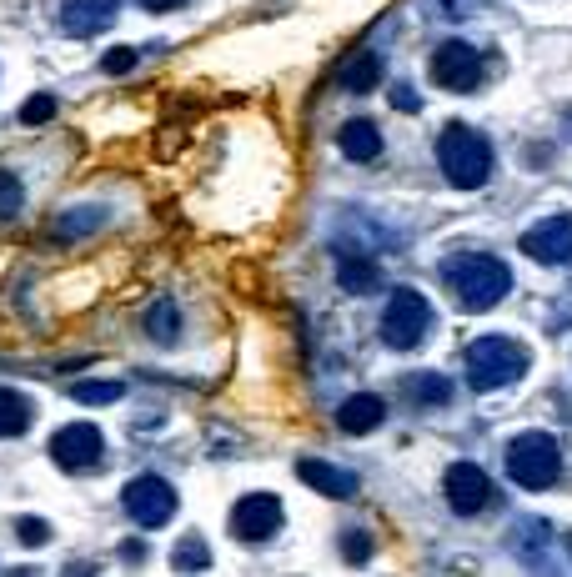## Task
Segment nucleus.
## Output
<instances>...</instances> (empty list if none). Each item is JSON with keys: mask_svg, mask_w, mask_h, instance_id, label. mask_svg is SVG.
Segmentation results:
<instances>
[{"mask_svg": "<svg viewBox=\"0 0 572 577\" xmlns=\"http://www.w3.org/2000/svg\"><path fill=\"white\" fill-rule=\"evenodd\" d=\"M101 66H106L111 76H126V71L136 66V51H131V46H116V51H106V56H101Z\"/></svg>", "mask_w": 572, "mask_h": 577, "instance_id": "nucleus-28", "label": "nucleus"}, {"mask_svg": "<svg viewBox=\"0 0 572 577\" xmlns=\"http://www.w3.org/2000/svg\"><path fill=\"white\" fill-rule=\"evenodd\" d=\"M101 452H106V437H101V427H91V422H66V427L51 437V462H56L61 472H91V467L101 462Z\"/></svg>", "mask_w": 572, "mask_h": 577, "instance_id": "nucleus-6", "label": "nucleus"}, {"mask_svg": "<svg viewBox=\"0 0 572 577\" xmlns=\"http://www.w3.org/2000/svg\"><path fill=\"white\" fill-rule=\"evenodd\" d=\"M337 146H342L347 161H377V156H382V131H377V121L357 116V121H347V126L337 131Z\"/></svg>", "mask_w": 572, "mask_h": 577, "instance_id": "nucleus-15", "label": "nucleus"}, {"mask_svg": "<svg viewBox=\"0 0 572 577\" xmlns=\"http://www.w3.org/2000/svg\"><path fill=\"white\" fill-rule=\"evenodd\" d=\"M121 562H146V542H141V537H126V542H121Z\"/></svg>", "mask_w": 572, "mask_h": 577, "instance_id": "nucleus-30", "label": "nucleus"}, {"mask_svg": "<svg viewBox=\"0 0 572 577\" xmlns=\"http://www.w3.org/2000/svg\"><path fill=\"white\" fill-rule=\"evenodd\" d=\"M427 332H432V302L422 292H412V286H397L382 307V342L392 352H412Z\"/></svg>", "mask_w": 572, "mask_h": 577, "instance_id": "nucleus-5", "label": "nucleus"}, {"mask_svg": "<svg viewBox=\"0 0 572 577\" xmlns=\"http://www.w3.org/2000/svg\"><path fill=\"white\" fill-rule=\"evenodd\" d=\"M121 507H126V517L131 522H141V527H166L171 522V512H176V492H171V482H161V477H136V482H126V492H121Z\"/></svg>", "mask_w": 572, "mask_h": 577, "instance_id": "nucleus-7", "label": "nucleus"}, {"mask_svg": "<svg viewBox=\"0 0 572 577\" xmlns=\"http://www.w3.org/2000/svg\"><path fill=\"white\" fill-rule=\"evenodd\" d=\"M106 221V211L101 206H86V211H66V216H56V236H86V231H96Z\"/></svg>", "mask_w": 572, "mask_h": 577, "instance_id": "nucleus-23", "label": "nucleus"}, {"mask_svg": "<svg viewBox=\"0 0 572 577\" xmlns=\"http://www.w3.org/2000/svg\"><path fill=\"white\" fill-rule=\"evenodd\" d=\"M567 131H572V111H567Z\"/></svg>", "mask_w": 572, "mask_h": 577, "instance_id": "nucleus-32", "label": "nucleus"}, {"mask_svg": "<svg viewBox=\"0 0 572 577\" xmlns=\"http://www.w3.org/2000/svg\"><path fill=\"white\" fill-rule=\"evenodd\" d=\"M382 417H387V402H382L377 392H352V397L337 407V427H342V432H352V437H362V432L382 427Z\"/></svg>", "mask_w": 572, "mask_h": 577, "instance_id": "nucleus-14", "label": "nucleus"}, {"mask_svg": "<svg viewBox=\"0 0 572 577\" xmlns=\"http://www.w3.org/2000/svg\"><path fill=\"white\" fill-rule=\"evenodd\" d=\"M16 537H21L26 547H46V542H51V522H41V517H16Z\"/></svg>", "mask_w": 572, "mask_h": 577, "instance_id": "nucleus-27", "label": "nucleus"}, {"mask_svg": "<svg viewBox=\"0 0 572 577\" xmlns=\"http://www.w3.org/2000/svg\"><path fill=\"white\" fill-rule=\"evenodd\" d=\"M342 557L347 562H372V532H362V527H352V532H342Z\"/></svg>", "mask_w": 572, "mask_h": 577, "instance_id": "nucleus-26", "label": "nucleus"}, {"mask_svg": "<svg viewBox=\"0 0 572 577\" xmlns=\"http://www.w3.org/2000/svg\"><path fill=\"white\" fill-rule=\"evenodd\" d=\"M562 472V447L552 432H522L512 447H507V477L527 492H542L552 487Z\"/></svg>", "mask_w": 572, "mask_h": 577, "instance_id": "nucleus-4", "label": "nucleus"}, {"mask_svg": "<svg viewBox=\"0 0 572 577\" xmlns=\"http://www.w3.org/2000/svg\"><path fill=\"white\" fill-rule=\"evenodd\" d=\"M432 81L442 91H472L482 81V51L467 41H447L432 51Z\"/></svg>", "mask_w": 572, "mask_h": 577, "instance_id": "nucleus-8", "label": "nucleus"}, {"mask_svg": "<svg viewBox=\"0 0 572 577\" xmlns=\"http://www.w3.org/2000/svg\"><path fill=\"white\" fill-rule=\"evenodd\" d=\"M56 21L66 36H96L116 21V0H61Z\"/></svg>", "mask_w": 572, "mask_h": 577, "instance_id": "nucleus-12", "label": "nucleus"}, {"mask_svg": "<svg viewBox=\"0 0 572 577\" xmlns=\"http://www.w3.org/2000/svg\"><path fill=\"white\" fill-rule=\"evenodd\" d=\"M21 206H26V186H21V176L0 171V216H21Z\"/></svg>", "mask_w": 572, "mask_h": 577, "instance_id": "nucleus-24", "label": "nucleus"}, {"mask_svg": "<svg viewBox=\"0 0 572 577\" xmlns=\"http://www.w3.org/2000/svg\"><path fill=\"white\" fill-rule=\"evenodd\" d=\"M517 246H522V256H532V261H542V266L572 261V216H547V221L527 226Z\"/></svg>", "mask_w": 572, "mask_h": 577, "instance_id": "nucleus-10", "label": "nucleus"}, {"mask_svg": "<svg viewBox=\"0 0 572 577\" xmlns=\"http://www.w3.org/2000/svg\"><path fill=\"white\" fill-rule=\"evenodd\" d=\"M337 281H342V292H352V297H367V292H377V281H382V266H377L372 256L342 251V256H337Z\"/></svg>", "mask_w": 572, "mask_h": 577, "instance_id": "nucleus-16", "label": "nucleus"}, {"mask_svg": "<svg viewBox=\"0 0 572 577\" xmlns=\"http://www.w3.org/2000/svg\"><path fill=\"white\" fill-rule=\"evenodd\" d=\"M31 417H36L31 397H21L16 387H0V437H21L31 427Z\"/></svg>", "mask_w": 572, "mask_h": 577, "instance_id": "nucleus-18", "label": "nucleus"}, {"mask_svg": "<svg viewBox=\"0 0 572 577\" xmlns=\"http://www.w3.org/2000/svg\"><path fill=\"white\" fill-rule=\"evenodd\" d=\"M442 276L452 286V297L462 302V312H492L507 292H512V271L507 261L487 256V251H457L442 261Z\"/></svg>", "mask_w": 572, "mask_h": 577, "instance_id": "nucleus-1", "label": "nucleus"}, {"mask_svg": "<svg viewBox=\"0 0 572 577\" xmlns=\"http://www.w3.org/2000/svg\"><path fill=\"white\" fill-rule=\"evenodd\" d=\"M392 106H397V111H407V116H412V111H422V101H417V91H412V86H392Z\"/></svg>", "mask_w": 572, "mask_h": 577, "instance_id": "nucleus-29", "label": "nucleus"}, {"mask_svg": "<svg viewBox=\"0 0 572 577\" xmlns=\"http://www.w3.org/2000/svg\"><path fill=\"white\" fill-rule=\"evenodd\" d=\"M527 372V347L517 337H477L467 347V382L477 392H497L512 387Z\"/></svg>", "mask_w": 572, "mask_h": 577, "instance_id": "nucleus-3", "label": "nucleus"}, {"mask_svg": "<svg viewBox=\"0 0 572 577\" xmlns=\"http://www.w3.org/2000/svg\"><path fill=\"white\" fill-rule=\"evenodd\" d=\"M146 332H151L156 342H176V332H181V307L156 302V307L146 312Z\"/></svg>", "mask_w": 572, "mask_h": 577, "instance_id": "nucleus-20", "label": "nucleus"}, {"mask_svg": "<svg viewBox=\"0 0 572 577\" xmlns=\"http://www.w3.org/2000/svg\"><path fill=\"white\" fill-rule=\"evenodd\" d=\"M71 397H76V402H86V407H111V402H121V397H126V387H121V382H96V377H91V382H76V387H71Z\"/></svg>", "mask_w": 572, "mask_h": 577, "instance_id": "nucleus-21", "label": "nucleus"}, {"mask_svg": "<svg viewBox=\"0 0 572 577\" xmlns=\"http://www.w3.org/2000/svg\"><path fill=\"white\" fill-rule=\"evenodd\" d=\"M136 6H141V11H156V16H161V11H176L181 0H136Z\"/></svg>", "mask_w": 572, "mask_h": 577, "instance_id": "nucleus-31", "label": "nucleus"}, {"mask_svg": "<svg viewBox=\"0 0 572 577\" xmlns=\"http://www.w3.org/2000/svg\"><path fill=\"white\" fill-rule=\"evenodd\" d=\"M447 502H452V512H462V517H472V512H482L487 502H492V482H487V472L477 467V462H457V467H447Z\"/></svg>", "mask_w": 572, "mask_h": 577, "instance_id": "nucleus-11", "label": "nucleus"}, {"mask_svg": "<svg viewBox=\"0 0 572 577\" xmlns=\"http://www.w3.org/2000/svg\"><path fill=\"white\" fill-rule=\"evenodd\" d=\"M297 477L307 482V487H317L322 497H357V477L352 472H342V467H332V462H322V457H302L297 462Z\"/></svg>", "mask_w": 572, "mask_h": 577, "instance_id": "nucleus-13", "label": "nucleus"}, {"mask_svg": "<svg viewBox=\"0 0 572 577\" xmlns=\"http://www.w3.org/2000/svg\"><path fill=\"white\" fill-rule=\"evenodd\" d=\"M377 81H382V56H377V51H357V56L342 66V91H352V96H367Z\"/></svg>", "mask_w": 572, "mask_h": 577, "instance_id": "nucleus-17", "label": "nucleus"}, {"mask_svg": "<svg viewBox=\"0 0 572 577\" xmlns=\"http://www.w3.org/2000/svg\"><path fill=\"white\" fill-rule=\"evenodd\" d=\"M56 106H61V101H56L51 91H36V96L21 106V121H26V126H46V121L56 116Z\"/></svg>", "mask_w": 572, "mask_h": 577, "instance_id": "nucleus-25", "label": "nucleus"}, {"mask_svg": "<svg viewBox=\"0 0 572 577\" xmlns=\"http://www.w3.org/2000/svg\"><path fill=\"white\" fill-rule=\"evenodd\" d=\"M437 161H442V176L462 191H477L487 176H492V146L482 131L452 121L442 136H437Z\"/></svg>", "mask_w": 572, "mask_h": 577, "instance_id": "nucleus-2", "label": "nucleus"}, {"mask_svg": "<svg viewBox=\"0 0 572 577\" xmlns=\"http://www.w3.org/2000/svg\"><path fill=\"white\" fill-rule=\"evenodd\" d=\"M402 387H407V397H412L417 407H442V402H452V382H447L442 372H412Z\"/></svg>", "mask_w": 572, "mask_h": 577, "instance_id": "nucleus-19", "label": "nucleus"}, {"mask_svg": "<svg viewBox=\"0 0 572 577\" xmlns=\"http://www.w3.org/2000/svg\"><path fill=\"white\" fill-rule=\"evenodd\" d=\"M276 527H281V502L271 492H246L231 507V537L236 542H266V537H276Z\"/></svg>", "mask_w": 572, "mask_h": 577, "instance_id": "nucleus-9", "label": "nucleus"}, {"mask_svg": "<svg viewBox=\"0 0 572 577\" xmlns=\"http://www.w3.org/2000/svg\"><path fill=\"white\" fill-rule=\"evenodd\" d=\"M171 567L176 572H201V567H211V552H206V542L191 532V537H181L176 542V552H171Z\"/></svg>", "mask_w": 572, "mask_h": 577, "instance_id": "nucleus-22", "label": "nucleus"}]
</instances>
